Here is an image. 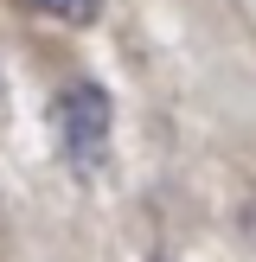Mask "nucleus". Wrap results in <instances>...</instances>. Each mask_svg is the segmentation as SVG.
<instances>
[{
	"label": "nucleus",
	"instance_id": "f257e3e1",
	"mask_svg": "<svg viewBox=\"0 0 256 262\" xmlns=\"http://www.w3.org/2000/svg\"><path fill=\"white\" fill-rule=\"evenodd\" d=\"M109 122H115V109L96 83H64L58 90V147L83 179L102 173V160H109Z\"/></svg>",
	"mask_w": 256,
	"mask_h": 262
},
{
	"label": "nucleus",
	"instance_id": "f03ea898",
	"mask_svg": "<svg viewBox=\"0 0 256 262\" xmlns=\"http://www.w3.org/2000/svg\"><path fill=\"white\" fill-rule=\"evenodd\" d=\"M38 13H51V19H71V26H90L96 19V0H32Z\"/></svg>",
	"mask_w": 256,
	"mask_h": 262
}]
</instances>
